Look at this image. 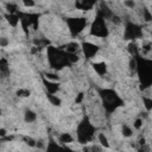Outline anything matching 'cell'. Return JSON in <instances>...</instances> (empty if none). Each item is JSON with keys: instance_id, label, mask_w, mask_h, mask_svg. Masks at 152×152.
<instances>
[{"instance_id": "6da1fadb", "label": "cell", "mask_w": 152, "mask_h": 152, "mask_svg": "<svg viewBox=\"0 0 152 152\" xmlns=\"http://www.w3.org/2000/svg\"><path fill=\"white\" fill-rule=\"evenodd\" d=\"M97 93H99V96L101 97L102 104H103V107H104L107 113H113L119 107H121L124 104L122 99L113 89L101 88V89H97Z\"/></svg>"}, {"instance_id": "7a4b0ae2", "label": "cell", "mask_w": 152, "mask_h": 152, "mask_svg": "<svg viewBox=\"0 0 152 152\" xmlns=\"http://www.w3.org/2000/svg\"><path fill=\"white\" fill-rule=\"evenodd\" d=\"M76 134H77V141L80 144H88L95 137V127L94 125L89 121L88 118H84L77 126L76 128Z\"/></svg>"}, {"instance_id": "3957f363", "label": "cell", "mask_w": 152, "mask_h": 152, "mask_svg": "<svg viewBox=\"0 0 152 152\" xmlns=\"http://www.w3.org/2000/svg\"><path fill=\"white\" fill-rule=\"evenodd\" d=\"M48 52V59L50 63V66L53 68L55 70H59L66 65H70L69 62L66 61L65 52L61 49H57L55 46H48L46 48Z\"/></svg>"}, {"instance_id": "277c9868", "label": "cell", "mask_w": 152, "mask_h": 152, "mask_svg": "<svg viewBox=\"0 0 152 152\" xmlns=\"http://www.w3.org/2000/svg\"><path fill=\"white\" fill-rule=\"evenodd\" d=\"M108 32L109 31H108L106 20L97 14V17L95 18V20L93 21V24L90 26V34L99 37V38H106L108 36Z\"/></svg>"}, {"instance_id": "5b68a950", "label": "cell", "mask_w": 152, "mask_h": 152, "mask_svg": "<svg viewBox=\"0 0 152 152\" xmlns=\"http://www.w3.org/2000/svg\"><path fill=\"white\" fill-rule=\"evenodd\" d=\"M66 25L69 27V31H70L71 36L75 37L84 30V27L87 25V18H83V17L66 18Z\"/></svg>"}, {"instance_id": "8992f818", "label": "cell", "mask_w": 152, "mask_h": 152, "mask_svg": "<svg viewBox=\"0 0 152 152\" xmlns=\"http://www.w3.org/2000/svg\"><path fill=\"white\" fill-rule=\"evenodd\" d=\"M142 36V28L134 24V23H127L125 27V39H137Z\"/></svg>"}, {"instance_id": "52a82bcc", "label": "cell", "mask_w": 152, "mask_h": 152, "mask_svg": "<svg viewBox=\"0 0 152 152\" xmlns=\"http://www.w3.org/2000/svg\"><path fill=\"white\" fill-rule=\"evenodd\" d=\"M81 49H82V51H83V55H84L86 58H88V59L93 58V57L97 53V51H99V46L95 45L94 43H90V42H83Z\"/></svg>"}, {"instance_id": "ba28073f", "label": "cell", "mask_w": 152, "mask_h": 152, "mask_svg": "<svg viewBox=\"0 0 152 152\" xmlns=\"http://www.w3.org/2000/svg\"><path fill=\"white\" fill-rule=\"evenodd\" d=\"M43 84L48 91V94H56L59 90V83L58 82H53V81H49L45 77H42Z\"/></svg>"}, {"instance_id": "9c48e42d", "label": "cell", "mask_w": 152, "mask_h": 152, "mask_svg": "<svg viewBox=\"0 0 152 152\" xmlns=\"http://www.w3.org/2000/svg\"><path fill=\"white\" fill-rule=\"evenodd\" d=\"M94 5H95L94 1H88V0H82V1H76L75 2L76 8L81 10V11H89L94 7Z\"/></svg>"}, {"instance_id": "30bf717a", "label": "cell", "mask_w": 152, "mask_h": 152, "mask_svg": "<svg viewBox=\"0 0 152 152\" xmlns=\"http://www.w3.org/2000/svg\"><path fill=\"white\" fill-rule=\"evenodd\" d=\"M93 68H94L95 72L100 76H104L107 74V65L104 62H95V63H93Z\"/></svg>"}, {"instance_id": "8fae6325", "label": "cell", "mask_w": 152, "mask_h": 152, "mask_svg": "<svg viewBox=\"0 0 152 152\" xmlns=\"http://www.w3.org/2000/svg\"><path fill=\"white\" fill-rule=\"evenodd\" d=\"M46 152H65V147L61 146V145L57 144L55 140H50V141L48 142Z\"/></svg>"}, {"instance_id": "7c38bea8", "label": "cell", "mask_w": 152, "mask_h": 152, "mask_svg": "<svg viewBox=\"0 0 152 152\" xmlns=\"http://www.w3.org/2000/svg\"><path fill=\"white\" fill-rule=\"evenodd\" d=\"M0 74H2L4 76H7L10 74V65H8V61L6 58H0Z\"/></svg>"}, {"instance_id": "4fadbf2b", "label": "cell", "mask_w": 152, "mask_h": 152, "mask_svg": "<svg viewBox=\"0 0 152 152\" xmlns=\"http://www.w3.org/2000/svg\"><path fill=\"white\" fill-rule=\"evenodd\" d=\"M5 18L7 19V21H8V24L12 26V27H15L18 24H19V15H18V13H13V14H6L5 15Z\"/></svg>"}, {"instance_id": "5bb4252c", "label": "cell", "mask_w": 152, "mask_h": 152, "mask_svg": "<svg viewBox=\"0 0 152 152\" xmlns=\"http://www.w3.org/2000/svg\"><path fill=\"white\" fill-rule=\"evenodd\" d=\"M78 49H80V45H78L77 43L70 42V43H68V44L64 46V50H65L64 52H66V53H77Z\"/></svg>"}, {"instance_id": "9a60e30c", "label": "cell", "mask_w": 152, "mask_h": 152, "mask_svg": "<svg viewBox=\"0 0 152 152\" xmlns=\"http://www.w3.org/2000/svg\"><path fill=\"white\" fill-rule=\"evenodd\" d=\"M24 119H25V121L26 122H34L36 121V119H37V114H36V112H33V110H31V109H26L25 110V113H24Z\"/></svg>"}, {"instance_id": "2e32d148", "label": "cell", "mask_w": 152, "mask_h": 152, "mask_svg": "<svg viewBox=\"0 0 152 152\" xmlns=\"http://www.w3.org/2000/svg\"><path fill=\"white\" fill-rule=\"evenodd\" d=\"M58 140H59L61 144L66 145V144L72 142V141H74V138H72V135H71L70 133H62V134L58 137Z\"/></svg>"}, {"instance_id": "e0dca14e", "label": "cell", "mask_w": 152, "mask_h": 152, "mask_svg": "<svg viewBox=\"0 0 152 152\" xmlns=\"http://www.w3.org/2000/svg\"><path fill=\"white\" fill-rule=\"evenodd\" d=\"M97 140H99V142L102 147H106V148L109 147V141H108V138L104 135V133H99L97 134Z\"/></svg>"}, {"instance_id": "ac0fdd59", "label": "cell", "mask_w": 152, "mask_h": 152, "mask_svg": "<svg viewBox=\"0 0 152 152\" xmlns=\"http://www.w3.org/2000/svg\"><path fill=\"white\" fill-rule=\"evenodd\" d=\"M48 100L53 106H61V103H62V100L55 94H48Z\"/></svg>"}, {"instance_id": "d6986e66", "label": "cell", "mask_w": 152, "mask_h": 152, "mask_svg": "<svg viewBox=\"0 0 152 152\" xmlns=\"http://www.w3.org/2000/svg\"><path fill=\"white\" fill-rule=\"evenodd\" d=\"M121 132H122V135L126 137V138H129L133 135V129L128 126V125H122V128H121Z\"/></svg>"}, {"instance_id": "ffe728a7", "label": "cell", "mask_w": 152, "mask_h": 152, "mask_svg": "<svg viewBox=\"0 0 152 152\" xmlns=\"http://www.w3.org/2000/svg\"><path fill=\"white\" fill-rule=\"evenodd\" d=\"M65 57H66V61L69 62V64H72V63H76L78 62L80 57L77 53H66L65 52Z\"/></svg>"}, {"instance_id": "44dd1931", "label": "cell", "mask_w": 152, "mask_h": 152, "mask_svg": "<svg viewBox=\"0 0 152 152\" xmlns=\"http://www.w3.org/2000/svg\"><path fill=\"white\" fill-rule=\"evenodd\" d=\"M128 51H129V53L133 57H137V55H138V48H137V44L134 42H131L128 44Z\"/></svg>"}, {"instance_id": "7402d4cb", "label": "cell", "mask_w": 152, "mask_h": 152, "mask_svg": "<svg viewBox=\"0 0 152 152\" xmlns=\"http://www.w3.org/2000/svg\"><path fill=\"white\" fill-rule=\"evenodd\" d=\"M43 77H45L49 81H53V82H58L59 81V76L56 75V74H51V72H45Z\"/></svg>"}, {"instance_id": "603a6c76", "label": "cell", "mask_w": 152, "mask_h": 152, "mask_svg": "<svg viewBox=\"0 0 152 152\" xmlns=\"http://www.w3.org/2000/svg\"><path fill=\"white\" fill-rule=\"evenodd\" d=\"M142 101H144V104H145V108H146L147 113H150V110H151V108H152V100H151V97L144 96V97H142Z\"/></svg>"}, {"instance_id": "cb8c5ba5", "label": "cell", "mask_w": 152, "mask_h": 152, "mask_svg": "<svg viewBox=\"0 0 152 152\" xmlns=\"http://www.w3.org/2000/svg\"><path fill=\"white\" fill-rule=\"evenodd\" d=\"M6 10H7L8 14H13V13H17L18 7H17L15 4H7V5H6Z\"/></svg>"}, {"instance_id": "d4e9b609", "label": "cell", "mask_w": 152, "mask_h": 152, "mask_svg": "<svg viewBox=\"0 0 152 152\" xmlns=\"http://www.w3.org/2000/svg\"><path fill=\"white\" fill-rule=\"evenodd\" d=\"M142 125H144V119H141V118L135 119L134 122H133V127H134L135 129H140V128L142 127Z\"/></svg>"}, {"instance_id": "484cf974", "label": "cell", "mask_w": 152, "mask_h": 152, "mask_svg": "<svg viewBox=\"0 0 152 152\" xmlns=\"http://www.w3.org/2000/svg\"><path fill=\"white\" fill-rule=\"evenodd\" d=\"M128 65H129V70L131 71H137V59H135V57H132L129 59Z\"/></svg>"}, {"instance_id": "4316f807", "label": "cell", "mask_w": 152, "mask_h": 152, "mask_svg": "<svg viewBox=\"0 0 152 152\" xmlns=\"http://www.w3.org/2000/svg\"><path fill=\"white\" fill-rule=\"evenodd\" d=\"M30 90L28 89H19V90H17V95L18 96H21V97H27V96H30Z\"/></svg>"}, {"instance_id": "83f0119b", "label": "cell", "mask_w": 152, "mask_h": 152, "mask_svg": "<svg viewBox=\"0 0 152 152\" xmlns=\"http://www.w3.org/2000/svg\"><path fill=\"white\" fill-rule=\"evenodd\" d=\"M144 19H145V21H147V23H150V21L152 20V15H151V13H150L148 10H144Z\"/></svg>"}, {"instance_id": "f1b7e54d", "label": "cell", "mask_w": 152, "mask_h": 152, "mask_svg": "<svg viewBox=\"0 0 152 152\" xmlns=\"http://www.w3.org/2000/svg\"><path fill=\"white\" fill-rule=\"evenodd\" d=\"M25 141H26V144H27L28 146H31V147H34V146H36V140L32 139L31 137H26V138H25Z\"/></svg>"}, {"instance_id": "f546056e", "label": "cell", "mask_w": 152, "mask_h": 152, "mask_svg": "<svg viewBox=\"0 0 152 152\" xmlns=\"http://www.w3.org/2000/svg\"><path fill=\"white\" fill-rule=\"evenodd\" d=\"M83 97H84V94H83V93H78V94H77V96L75 97V103H77V104H78V103H81V102H82V100H83Z\"/></svg>"}, {"instance_id": "4dcf8cb0", "label": "cell", "mask_w": 152, "mask_h": 152, "mask_svg": "<svg viewBox=\"0 0 152 152\" xmlns=\"http://www.w3.org/2000/svg\"><path fill=\"white\" fill-rule=\"evenodd\" d=\"M23 5H24L25 7H33V6L36 5V2L32 1V0H25V1H23Z\"/></svg>"}, {"instance_id": "1f68e13d", "label": "cell", "mask_w": 152, "mask_h": 152, "mask_svg": "<svg viewBox=\"0 0 152 152\" xmlns=\"http://www.w3.org/2000/svg\"><path fill=\"white\" fill-rule=\"evenodd\" d=\"M7 45H8V39H7L6 37H1V38H0V46L5 48V46H7Z\"/></svg>"}, {"instance_id": "d6a6232c", "label": "cell", "mask_w": 152, "mask_h": 152, "mask_svg": "<svg viewBox=\"0 0 152 152\" xmlns=\"http://www.w3.org/2000/svg\"><path fill=\"white\" fill-rule=\"evenodd\" d=\"M110 20H112L114 24H120V23H121L120 17H118V15H115V14H113V17L110 18Z\"/></svg>"}, {"instance_id": "836d02e7", "label": "cell", "mask_w": 152, "mask_h": 152, "mask_svg": "<svg viewBox=\"0 0 152 152\" xmlns=\"http://www.w3.org/2000/svg\"><path fill=\"white\" fill-rule=\"evenodd\" d=\"M124 5H125V6H127V7H129V8H134L135 2H134V1H125V2H124Z\"/></svg>"}, {"instance_id": "e575fe53", "label": "cell", "mask_w": 152, "mask_h": 152, "mask_svg": "<svg viewBox=\"0 0 152 152\" xmlns=\"http://www.w3.org/2000/svg\"><path fill=\"white\" fill-rule=\"evenodd\" d=\"M36 147L43 148V147H44V141H43V140H36Z\"/></svg>"}, {"instance_id": "d590c367", "label": "cell", "mask_w": 152, "mask_h": 152, "mask_svg": "<svg viewBox=\"0 0 152 152\" xmlns=\"http://www.w3.org/2000/svg\"><path fill=\"white\" fill-rule=\"evenodd\" d=\"M90 152H101V150H100V147H99V146L93 145V146L90 147Z\"/></svg>"}, {"instance_id": "8d00e7d4", "label": "cell", "mask_w": 152, "mask_h": 152, "mask_svg": "<svg viewBox=\"0 0 152 152\" xmlns=\"http://www.w3.org/2000/svg\"><path fill=\"white\" fill-rule=\"evenodd\" d=\"M146 144V139L142 137V138H140L139 139V146H142V145H145Z\"/></svg>"}, {"instance_id": "74e56055", "label": "cell", "mask_w": 152, "mask_h": 152, "mask_svg": "<svg viewBox=\"0 0 152 152\" xmlns=\"http://www.w3.org/2000/svg\"><path fill=\"white\" fill-rule=\"evenodd\" d=\"M7 134V131L5 128H0V137H5Z\"/></svg>"}, {"instance_id": "f35d334b", "label": "cell", "mask_w": 152, "mask_h": 152, "mask_svg": "<svg viewBox=\"0 0 152 152\" xmlns=\"http://www.w3.org/2000/svg\"><path fill=\"white\" fill-rule=\"evenodd\" d=\"M65 152H74V151L70 150V148H66V147H65Z\"/></svg>"}, {"instance_id": "ab89813d", "label": "cell", "mask_w": 152, "mask_h": 152, "mask_svg": "<svg viewBox=\"0 0 152 152\" xmlns=\"http://www.w3.org/2000/svg\"><path fill=\"white\" fill-rule=\"evenodd\" d=\"M2 18H4V15H2V14H1V13H0V21H1V20H2Z\"/></svg>"}, {"instance_id": "60d3db41", "label": "cell", "mask_w": 152, "mask_h": 152, "mask_svg": "<svg viewBox=\"0 0 152 152\" xmlns=\"http://www.w3.org/2000/svg\"><path fill=\"white\" fill-rule=\"evenodd\" d=\"M1 113H2V112H1V109H0V115H1Z\"/></svg>"}]
</instances>
